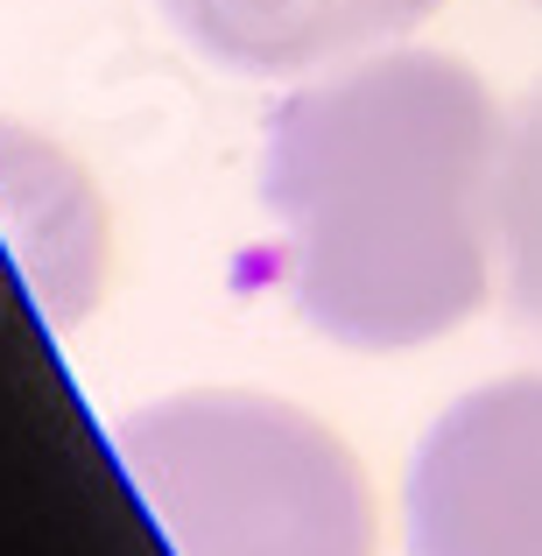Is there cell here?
I'll return each mask as SVG.
<instances>
[{"mask_svg": "<svg viewBox=\"0 0 542 556\" xmlns=\"http://www.w3.org/2000/svg\"><path fill=\"white\" fill-rule=\"evenodd\" d=\"M501 113L465 64L374 50L297 85L261 127V198L297 317L353 353H408L487 303Z\"/></svg>", "mask_w": 542, "mask_h": 556, "instance_id": "1", "label": "cell"}, {"mask_svg": "<svg viewBox=\"0 0 542 556\" xmlns=\"http://www.w3.org/2000/svg\"><path fill=\"white\" fill-rule=\"evenodd\" d=\"M113 458L177 556H374L360 458L297 402L163 394L113 422Z\"/></svg>", "mask_w": 542, "mask_h": 556, "instance_id": "2", "label": "cell"}, {"mask_svg": "<svg viewBox=\"0 0 542 556\" xmlns=\"http://www.w3.org/2000/svg\"><path fill=\"white\" fill-rule=\"evenodd\" d=\"M416 556H542V374L487 380L423 430L408 465Z\"/></svg>", "mask_w": 542, "mask_h": 556, "instance_id": "3", "label": "cell"}, {"mask_svg": "<svg viewBox=\"0 0 542 556\" xmlns=\"http://www.w3.org/2000/svg\"><path fill=\"white\" fill-rule=\"evenodd\" d=\"M444 0H163L169 28L218 71L247 78H297L374 56L408 36Z\"/></svg>", "mask_w": 542, "mask_h": 556, "instance_id": "4", "label": "cell"}, {"mask_svg": "<svg viewBox=\"0 0 542 556\" xmlns=\"http://www.w3.org/2000/svg\"><path fill=\"white\" fill-rule=\"evenodd\" d=\"M0 212H8V240L36 303L56 325L85 317L99 282V204L85 177L36 135L0 127Z\"/></svg>", "mask_w": 542, "mask_h": 556, "instance_id": "5", "label": "cell"}, {"mask_svg": "<svg viewBox=\"0 0 542 556\" xmlns=\"http://www.w3.org/2000/svg\"><path fill=\"white\" fill-rule=\"evenodd\" d=\"M493 275L521 325L542 331V85L501 121L493 163Z\"/></svg>", "mask_w": 542, "mask_h": 556, "instance_id": "6", "label": "cell"}]
</instances>
